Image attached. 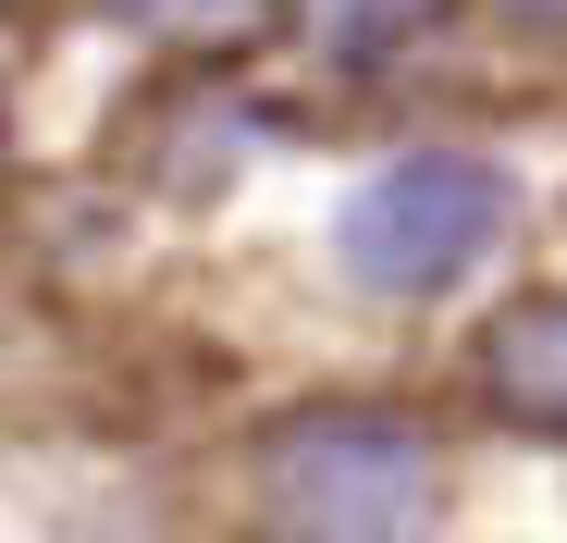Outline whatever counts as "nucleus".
<instances>
[{"mask_svg":"<svg viewBox=\"0 0 567 543\" xmlns=\"http://www.w3.org/2000/svg\"><path fill=\"white\" fill-rule=\"evenodd\" d=\"M259 506L284 543H420L444 519V458L395 408H297L259 444Z\"/></svg>","mask_w":567,"mask_h":543,"instance_id":"f257e3e1","label":"nucleus"},{"mask_svg":"<svg viewBox=\"0 0 567 543\" xmlns=\"http://www.w3.org/2000/svg\"><path fill=\"white\" fill-rule=\"evenodd\" d=\"M506 235V173L468 148H408L346 198L333 247L370 297H444L456 272H482V247Z\"/></svg>","mask_w":567,"mask_h":543,"instance_id":"f03ea898","label":"nucleus"},{"mask_svg":"<svg viewBox=\"0 0 567 543\" xmlns=\"http://www.w3.org/2000/svg\"><path fill=\"white\" fill-rule=\"evenodd\" d=\"M482 383H494L506 420L567 432V297H518V309L482 334Z\"/></svg>","mask_w":567,"mask_h":543,"instance_id":"7ed1b4c3","label":"nucleus"},{"mask_svg":"<svg viewBox=\"0 0 567 543\" xmlns=\"http://www.w3.org/2000/svg\"><path fill=\"white\" fill-rule=\"evenodd\" d=\"M284 13L309 25V50H333V62H395V50H420L456 0H284Z\"/></svg>","mask_w":567,"mask_h":543,"instance_id":"20e7f679","label":"nucleus"},{"mask_svg":"<svg viewBox=\"0 0 567 543\" xmlns=\"http://www.w3.org/2000/svg\"><path fill=\"white\" fill-rule=\"evenodd\" d=\"M112 13H124L136 38H185V50H210V38H247L271 0H112Z\"/></svg>","mask_w":567,"mask_h":543,"instance_id":"39448f33","label":"nucleus"},{"mask_svg":"<svg viewBox=\"0 0 567 543\" xmlns=\"http://www.w3.org/2000/svg\"><path fill=\"white\" fill-rule=\"evenodd\" d=\"M506 25H530V38H567V0H494Z\"/></svg>","mask_w":567,"mask_h":543,"instance_id":"423d86ee","label":"nucleus"}]
</instances>
